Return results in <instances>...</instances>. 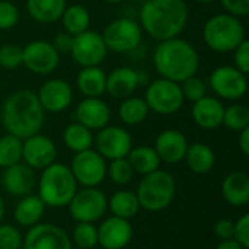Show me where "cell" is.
I'll list each match as a JSON object with an SVG mask.
<instances>
[{
  "label": "cell",
  "instance_id": "cell-45",
  "mask_svg": "<svg viewBox=\"0 0 249 249\" xmlns=\"http://www.w3.org/2000/svg\"><path fill=\"white\" fill-rule=\"evenodd\" d=\"M233 228H235V222H232L231 219H220L214 223L213 232L220 241L233 239Z\"/></svg>",
  "mask_w": 249,
  "mask_h": 249
},
{
  "label": "cell",
  "instance_id": "cell-35",
  "mask_svg": "<svg viewBox=\"0 0 249 249\" xmlns=\"http://www.w3.org/2000/svg\"><path fill=\"white\" fill-rule=\"evenodd\" d=\"M222 125L229 128L231 131L239 133L244 128L249 127V108L244 104L233 102L229 107H225Z\"/></svg>",
  "mask_w": 249,
  "mask_h": 249
},
{
  "label": "cell",
  "instance_id": "cell-39",
  "mask_svg": "<svg viewBox=\"0 0 249 249\" xmlns=\"http://www.w3.org/2000/svg\"><path fill=\"white\" fill-rule=\"evenodd\" d=\"M22 66V48L16 44H4L0 47V67L15 70Z\"/></svg>",
  "mask_w": 249,
  "mask_h": 249
},
{
  "label": "cell",
  "instance_id": "cell-20",
  "mask_svg": "<svg viewBox=\"0 0 249 249\" xmlns=\"http://www.w3.org/2000/svg\"><path fill=\"white\" fill-rule=\"evenodd\" d=\"M74 118L90 131H98L109 124L111 109L101 98H83L74 109Z\"/></svg>",
  "mask_w": 249,
  "mask_h": 249
},
{
  "label": "cell",
  "instance_id": "cell-49",
  "mask_svg": "<svg viewBox=\"0 0 249 249\" xmlns=\"http://www.w3.org/2000/svg\"><path fill=\"white\" fill-rule=\"evenodd\" d=\"M4 212H6V207H4V200H3V197L0 196V223H1V220H3Z\"/></svg>",
  "mask_w": 249,
  "mask_h": 249
},
{
  "label": "cell",
  "instance_id": "cell-33",
  "mask_svg": "<svg viewBox=\"0 0 249 249\" xmlns=\"http://www.w3.org/2000/svg\"><path fill=\"white\" fill-rule=\"evenodd\" d=\"M63 142L66 147L74 153L92 149L93 144V134L89 128L82 125L80 123L74 121L70 123L63 131Z\"/></svg>",
  "mask_w": 249,
  "mask_h": 249
},
{
  "label": "cell",
  "instance_id": "cell-14",
  "mask_svg": "<svg viewBox=\"0 0 249 249\" xmlns=\"http://www.w3.org/2000/svg\"><path fill=\"white\" fill-rule=\"evenodd\" d=\"M93 143L96 152L108 160L127 158V155L133 149L131 134L125 128L109 124L98 130V134L93 137Z\"/></svg>",
  "mask_w": 249,
  "mask_h": 249
},
{
  "label": "cell",
  "instance_id": "cell-22",
  "mask_svg": "<svg viewBox=\"0 0 249 249\" xmlns=\"http://www.w3.org/2000/svg\"><path fill=\"white\" fill-rule=\"evenodd\" d=\"M223 112H225L223 102L219 98L209 96V95L194 102L191 108V117L196 125L207 131L216 130L222 125Z\"/></svg>",
  "mask_w": 249,
  "mask_h": 249
},
{
  "label": "cell",
  "instance_id": "cell-8",
  "mask_svg": "<svg viewBox=\"0 0 249 249\" xmlns=\"http://www.w3.org/2000/svg\"><path fill=\"white\" fill-rule=\"evenodd\" d=\"M101 35L108 51L121 54L130 53L142 44L143 29L130 18H118L108 23Z\"/></svg>",
  "mask_w": 249,
  "mask_h": 249
},
{
  "label": "cell",
  "instance_id": "cell-11",
  "mask_svg": "<svg viewBox=\"0 0 249 249\" xmlns=\"http://www.w3.org/2000/svg\"><path fill=\"white\" fill-rule=\"evenodd\" d=\"M69 168L76 182L82 187H98L107 177V162L93 149L74 153Z\"/></svg>",
  "mask_w": 249,
  "mask_h": 249
},
{
  "label": "cell",
  "instance_id": "cell-41",
  "mask_svg": "<svg viewBox=\"0 0 249 249\" xmlns=\"http://www.w3.org/2000/svg\"><path fill=\"white\" fill-rule=\"evenodd\" d=\"M19 9L10 0H0V31H9L19 22Z\"/></svg>",
  "mask_w": 249,
  "mask_h": 249
},
{
  "label": "cell",
  "instance_id": "cell-21",
  "mask_svg": "<svg viewBox=\"0 0 249 249\" xmlns=\"http://www.w3.org/2000/svg\"><path fill=\"white\" fill-rule=\"evenodd\" d=\"M188 144L190 143L184 133H181L179 130L168 128L158 134L153 149L158 153L160 162L174 165L184 160Z\"/></svg>",
  "mask_w": 249,
  "mask_h": 249
},
{
  "label": "cell",
  "instance_id": "cell-3",
  "mask_svg": "<svg viewBox=\"0 0 249 249\" xmlns=\"http://www.w3.org/2000/svg\"><path fill=\"white\" fill-rule=\"evenodd\" d=\"M153 66L160 77L181 83L197 74L200 55L190 41L175 36L159 41L153 53Z\"/></svg>",
  "mask_w": 249,
  "mask_h": 249
},
{
  "label": "cell",
  "instance_id": "cell-46",
  "mask_svg": "<svg viewBox=\"0 0 249 249\" xmlns=\"http://www.w3.org/2000/svg\"><path fill=\"white\" fill-rule=\"evenodd\" d=\"M51 44L57 50L58 54H69L70 48H71V44H73V35H70L67 32L57 34Z\"/></svg>",
  "mask_w": 249,
  "mask_h": 249
},
{
  "label": "cell",
  "instance_id": "cell-42",
  "mask_svg": "<svg viewBox=\"0 0 249 249\" xmlns=\"http://www.w3.org/2000/svg\"><path fill=\"white\" fill-rule=\"evenodd\" d=\"M233 66L242 73H249V41L244 39L233 51Z\"/></svg>",
  "mask_w": 249,
  "mask_h": 249
},
{
  "label": "cell",
  "instance_id": "cell-43",
  "mask_svg": "<svg viewBox=\"0 0 249 249\" xmlns=\"http://www.w3.org/2000/svg\"><path fill=\"white\" fill-rule=\"evenodd\" d=\"M233 239L245 249L249 248V214H242L235 222Z\"/></svg>",
  "mask_w": 249,
  "mask_h": 249
},
{
  "label": "cell",
  "instance_id": "cell-7",
  "mask_svg": "<svg viewBox=\"0 0 249 249\" xmlns=\"http://www.w3.org/2000/svg\"><path fill=\"white\" fill-rule=\"evenodd\" d=\"M144 101L149 109L159 115H172L178 112L185 102L179 83L163 77L149 83L144 93Z\"/></svg>",
  "mask_w": 249,
  "mask_h": 249
},
{
  "label": "cell",
  "instance_id": "cell-31",
  "mask_svg": "<svg viewBox=\"0 0 249 249\" xmlns=\"http://www.w3.org/2000/svg\"><path fill=\"white\" fill-rule=\"evenodd\" d=\"M108 209L111 210L112 216L130 220L139 213L140 204L136 193L128 190H121L112 194V197L108 201Z\"/></svg>",
  "mask_w": 249,
  "mask_h": 249
},
{
  "label": "cell",
  "instance_id": "cell-51",
  "mask_svg": "<svg viewBox=\"0 0 249 249\" xmlns=\"http://www.w3.org/2000/svg\"><path fill=\"white\" fill-rule=\"evenodd\" d=\"M196 1L203 3V4H210V3H213V1H216V0H196Z\"/></svg>",
  "mask_w": 249,
  "mask_h": 249
},
{
  "label": "cell",
  "instance_id": "cell-27",
  "mask_svg": "<svg viewBox=\"0 0 249 249\" xmlns=\"http://www.w3.org/2000/svg\"><path fill=\"white\" fill-rule=\"evenodd\" d=\"M184 160L194 174L204 175L213 169L216 163V155L209 144L197 142V143L188 144Z\"/></svg>",
  "mask_w": 249,
  "mask_h": 249
},
{
  "label": "cell",
  "instance_id": "cell-2",
  "mask_svg": "<svg viewBox=\"0 0 249 249\" xmlns=\"http://www.w3.org/2000/svg\"><path fill=\"white\" fill-rule=\"evenodd\" d=\"M188 16L185 0H146L139 13V23L149 36L165 41L179 36Z\"/></svg>",
  "mask_w": 249,
  "mask_h": 249
},
{
  "label": "cell",
  "instance_id": "cell-1",
  "mask_svg": "<svg viewBox=\"0 0 249 249\" xmlns=\"http://www.w3.org/2000/svg\"><path fill=\"white\" fill-rule=\"evenodd\" d=\"M0 121L6 133L23 140L41 131L45 121V111L35 92L20 89L4 99L0 109Z\"/></svg>",
  "mask_w": 249,
  "mask_h": 249
},
{
  "label": "cell",
  "instance_id": "cell-52",
  "mask_svg": "<svg viewBox=\"0 0 249 249\" xmlns=\"http://www.w3.org/2000/svg\"><path fill=\"white\" fill-rule=\"evenodd\" d=\"M124 249H130V248H124Z\"/></svg>",
  "mask_w": 249,
  "mask_h": 249
},
{
  "label": "cell",
  "instance_id": "cell-10",
  "mask_svg": "<svg viewBox=\"0 0 249 249\" xmlns=\"http://www.w3.org/2000/svg\"><path fill=\"white\" fill-rule=\"evenodd\" d=\"M209 86L216 98L236 102L248 90V77L235 66H219L210 73Z\"/></svg>",
  "mask_w": 249,
  "mask_h": 249
},
{
  "label": "cell",
  "instance_id": "cell-37",
  "mask_svg": "<svg viewBox=\"0 0 249 249\" xmlns=\"http://www.w3.org/2000/svg\"><path fill=\"white\" fill-rule=\"evenodd\" d=\"M107 174L111 181L117 185H127L134 177V171L127 158H118L109 160V166H107Z\"/></svg>",
  "mask_w": 249,
  "mask_h": 249
},
{
  "label": "cell",
  "instance_id": "cell-30",
  "mask_svg": "<svg viewBox=\"0 0 249 249\" xmlns=\"http://www.w3.org/2000/svg\"><path fill=\"white\" fill-rule=\"evenodd\" d=\"M60 20L63 23L64 32L74 36L89 29L90 13L82 4H70V6H66Z\"/></svg>",
  "mask_w": 249,
  "mask_h": 249
},
{
  "label": "cell",
  "instance_id": "cell-13",
  "mask_svg": "<svg viewBox=\"0 0 249 249\" xmlns=\"http://www.w3.org/2000/svg\"><path fill=\"white\" fill-rule=\"evenodd\" d=\"M69 54L80 67H92L99 66L107 58L108 50L102 35L88 29L73 36V44Z\"/></svg>",
  "mask_w": 249,
  "mask_h": 249
},
{
  "label": "cell",
  "instance_id": "cell-50",
  "mask_svg": "<svg viewBox=\"0 0 249 249\" xmlns=\"http://www.w3.org/2000/svg\"><path fill=\"white\" fill-rule=\"evenodd\" d=\"M107 3H109V4H120V3H123L124 0H105Z\"/></svg>",
  "mask_w": 249,
  "mask_h": 249
},
{
  "label": "cell",
  "instance_id": "cell-44",
  "mask_svg": "<svg viewBox=\"0 0 249 249\" xmlns=\"http://www.w3.org/2000/svg\"><path fill=\"white\" fill-rule=\"evenodd\" d=\"M226 13L236 18H245L249 15V0H220Z\"/></svg>",
  "mask_w": 249,
  "mask_h": 249
},
{
  "label": "cell",
  "instance_id": "cell-47",
  "mask_svg": "<svg viewBox=\"0 0 249 249\" xmlns=\"http://www.w3.org/2000/svg\"><path fill=\"white\" fill-rule=\"evenodd\" d=\"M239 149L244 156H249V127L239 131V139H238Z\"/></svg>",
  "mask_w": 249,
  "mask_h": 249
},
{
  "label": "cell",
  "instance_id": "cell-34",
  "mask_svg": "<svg viewBox=\"0 0 249 249\" xmlns=\"http://www.w3.org/2000/svg\"><path fill=\"white\" fill-rule=\"evenodd\" d=\"M22 162V139L13 134H3L0 137V168H9Z\"/></svg>",
  "mask_w": 249,
  "mask_h": 249
},
{
  "label": "cell",
  "instance_id": "cell-29",
  "mask_svg": "<svg viewBox=\"0 0 249 249\" xmlns=\"http://www.w3.org/2000/svg\"><path fill=\"white\" fill-rule=\"evenodd\" d=\"M127 159L134 171V174L147 175L160 166V159L152 146H137L130 150Z\"/></svg>",
  "mask_w": 249,
  "mask_h": 249
},
{
  "label": "cell",
  "instance_id": "cell-17",
  "mask_svg": "<svg viewBox=\"0 0 249 249\" xmlns=\"http://www.w3.org/2000/svg\"><path fill=\"white\" fill-rule=\"evenodd\" d=\"M36 96L45 112L58 114L71 105L73 88L67 80L55 77L44 82Z\"/></svg>",
  "mask_w": 249,
  "mask_h": 249
},
{
  "label": "cell",
  "instance_id": "cell-4",
  "mask_svg": "<svg viewBox=\"0 0 249 249\" xmlns=\"http://www.w3.org/2000/svg\"><path fill=\"white\" fill-rule=\"evenodd\" d=\"M77 191V182L67 165L51 163L44 168L38 181V197L53 209L69 206Z\"/></svg>",
  "mask_w": 249,
  "mask_h": 249
},
{
  "label": "cell",
  "instance_id": "cell-9",
  "mask_svg": "<svg viewBox=\"0 0 249 249\" xmlns=\"http://www.w3.org/2000/svg\"><path fill=\"white\" fill-rule=\"evenodd\" d=\"M67 207L73 220L95 223L105 216L108 210V198L96 187H83L76 191Z\"/></svg>",
  "mask_w": 249,
  "mask_h": 249
},
{
  "label": "cell",
  "instance_id": "cell-23",
  "mask_svg": "<svg viewBox=\"0 0 249 249\" xmlns=\"http://www.w3.org/2000/svg\"><path fill=\"white\" fill-rule=\"evenodd\" d=\"M142 85L140 73L131 67H117L109 74H107V89L105 92L109 93L115 99H125L133 96L137 88Z\"/></svg>",
  "mask_w": 249,
  "mask_h": 249
},
{
  "label": "cell",
  "instance_id": "cell-12",
  "mask_svg": "<svg viewBox=\"0 0 249 249\" xmlns=\"http://www.w3.org/2000/svg\"><path fill=\"white\" fill-rule=\"evenodd\" d=\"M58 63L60 54L50 41L35 39L22 48V66L34 74H51L58 67Z\"/></svg>",
  "mask_w": 249,
  "mask_h": 249
},
{
  "label": "cell",
  "instance_id": "cell-36",
  "mask_svg": "<svg viewBox=\"0 0 249 249\" xmlns=\"http://www.w3.org/2000/svg\"><path fill=\"white\" fill-rule=\"evenodd\" d=\"M70 239L77 249H93L98 245V229L93 223L77 222Z\"/></svg>",
  "mask_w": 249,
  "mask_h": 249
},
{
  "label": "cell",
  "instance_id": "cell-48",
  "mask_svg": "<svg viewBox=\"0 0 249 249\" xmlns=\"http://www.w3.org/2000/svg\"><path fill=\"white\" fill-rule=\"evenodd\" d=\"M216 249H245L241 244H238L235 239H226V241H220V244L217 245Z\"/></svg>",
  "mask_w": 249,
  "mask_h": 249
},
{
  "label": "cell",
  "instance_id": "cell-18",
  "mask_svg": "<svg viewBox=\"0 0 249 249\" xmlns=\"http://www.w3.org/2000/svg\"><path fill=\"white\" fill-rule=\"evenodd\" d=\"M98 244L104 249H124L133 239L130 220L109 216L98 228Z\"/></svg>",
  "mask_w": 249,
  "mask_h": 249
},
{
  "label": "cell",
  "instance_id": "cell-15",
  "mask_svg": "<svg viewBox=\"0 0 249 249\" xmlns=\"http://www.w3.org/2000/svg\"><path fill=\"white\" fill-rule=\"evenodd\" d=\"M23 249H73L70 236L57 225L36 223L31 226L22 241Z\"/></svg>",
  "mask_w": 249,
  "mask_h": 249
},
{
  "label": "cell",
  "instance_id": "cell-24",
  "mask_svg": "<svg viewBox=\"0 0 249 249\" xmlns=\"http://www.w3.org/2000/svg\"><path fill=\"white\" fill-rule=\"evenodd\" d=\"M223 200L233 207H244L249 201V177L242 171L231 172L220 187Z\"/></svg>",
  "mask_w": 249,
  "mask_h": 249
},
{
  "label": "cell",
  "instance_id": "cell-5",
  "mask_svg": "<svg viewBox=\"0 0 249 249\" xmlns=\"http://www.w3.org/2000/svg\"><path fill=\"white\" fill-rule=\"evenodd\" d=\"M203 39L206 45L220 54L232 53L245 36V26L241 18L229 13H217L209 18L203 26Z\"/></svg>",
  "mask_w": 249,
  "mask_h": 249
},
{
  "label": "cell",
  "instance_id": "cell-16",
  "mask_svg": "<svg viewBox=\"0 0 249 249\" xmlns=\"http://www.w3.org/2000/svg\"><path fill=\"white\" fill-rule=\"evenodd\" d=\"M55 143L41 133L29 136L22 140V162L32 169H44L55 162Z\"/></svg>",
  "mask_w": 249,
  "mask_h": 249
},
{
  "label": "cell",
  "instance_id": "cell-26",
  "mask_svg": "<svg viewBox=\"0 0 249 249\" xmlns=\"http://www.w3.org/2000/svg\"><path fill=\"white\" fill-rule=\"evenodd\" d=\"M67 0H26V10L29 16L42 25L60 20Z\"/></svg>",
  "mask_w": 249,
  "mask_h": 249
},
{
  "label": "cell",
  "instance_id": "cell-6",
  "mask_svg": "<svg viewBox=\"0 0 249 249\" xmlns=\"http://www.w3.org/2000/svg\"><path fill=\"white\" fill-rule=\"evenodd\" d=\"M175 191L177 184L174 177L163 169H156L147 175H143L142 181L139 182L136 196L140 209L158 213L171 206L175 197Z\"/></svg>",
  "mask_w": 249,
  "mask_h": 249
},
{
  "label": "cell",
  "instance_id": "cell-38",
  "mask_svg": "<svg viewBox=\"0 0 249 249\" xmlns=\"http://www.w3.org/2000/svg\"><path fill=\"white\" fill-rule=\"evenodd\" d=\"M181 86V90H182V95H184V99L185 101H190V102H197L198 99L204 98L207 95V86L206 83L203 82V79H200L197 74L185 79L184 82L179 83Z\"/></svg>",
  "mask_w": 249,
  "mask_h": 249
},
{
  "label": "cell",
  "instance_id": "cell-40",
  "mask_svg": "<svg viewBox=\"0 0 249 249\" xmlns=\"http://www.w3.org/2000/svg\"><path fill=\"white\" fill-rule=\"evenodd\" d=\"M23 236L19 229L9 223H0V249H20Z\"/></svg>",
  "mask_w": 249,
  "mask_h": 249
},
{
  "label": "cell",
  "instance_id": "cell-19",
  "mask_svg": "<svg viewBox=\"0 0 249 249\" xmlns=\"http://www.w3.org/2000/svg\"><path fill=\"white\" fill-rule=\"evenodd\" d=\"M35 169L23 162H18L9 168H4L1 174V187L12 197L22 198L29 196L35 187Z\"/></svg>",
  "mask_w": 249,
  "mask_h": 249
},
{
  "label": "cell",
  "instance_id": "cell-28",
  "mask_svg": "<svg viewBox=\"0 0 249 249\" xmlns=\"http://www.w3.org/2000/svg\"><path fill=\"white\" fill-rule=\"evenodd\" d=\"M45 210V204L38 196H25L19 200L13 210V219L19 226L31 228L39 223Z\"/></svg>",
  "mask_w": 249,
  "mask_h": 249
},
{
  "label": "cell",
  "instance_id": "cell-32",
  "mask_svg": "<svg viewBox=\"0 0 249 249\" xmlns=\"http://www.w3.org/2000/svg\"><path fill=\"white\" fill-rule=\"evenodd\" d=\"M149 112H150V109H149L144 98L134 96V95L123 99V102L118 108V117L125 125L142 124L147 118Z\"/></svg>",
  "mask_w": 249,
  "mask_h": 249
},
{
  "label": "cell",
  "instance_id": "cell-25",
  "mask_svg": "<svg viewBox=\"0 0 249 249\" xmlns=\"http://www.w3.org/2000/svg\"><path fill=\"white\" fill-rule=\"evenodd\" d=\"M76 86L85 98H101L107 89V73L99 66L82 67L76 77Z\"/></svg>",
  "mask_w": 249,
  "mask_h": 249
}]
</instances>
